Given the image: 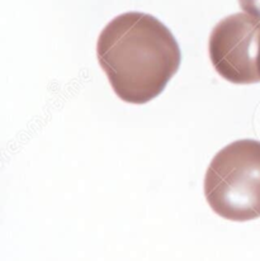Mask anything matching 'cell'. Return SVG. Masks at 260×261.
Returning a JSON list of instances; mask_svg holds the SVG:
<instances>
[{
	"instance_id": "obj_5",
	"label": "cell",
	"mask_w": 260,
	"mask_h": 261,
	"mask_svg": "<svg viewBox=\"0 0 260 261\" xmlns=\"http://www.w3.org/2000/svg\"><path fill=\"white\" fill-rule=\"evenodd\" d=\"M258 72L260 76V44H259V54H258Z\"/></svg>"
},
{
	"instance_id": "obj_4",
	"label": "cell",
	"mask_w": 260,
	"mask_h": 261,
	"mask_svg": "<svg viewBox=\"0 0 260 261\" xmlns=\"http://www.w3.org/2000/svg\"><path fill=\"white\" fill-rule=\"evenodd\" d=\"M244 13L260 19V0H239Z\"/></svg>"
},
{
	"instance_id": "obj_1",
	"label": "cell",
	"mask_w": 260,
	"mask_h": 261,
	"mask_svg": "<svg viewBox=\"0 0 260 261\" xmlns=\"http://www.w3.org/2000/svg\"><path fill=\"white\" fill-rule=\"evenodd\" d=\"M97 56L119 99L145 104L163 93L180 66L175 37L154 15H117L100 32Z\"/></svg>"
},
{
	"instance_id": "obj_2",
	"label": "cell",
	"mask_w": 260,
	"mask_h": 261,
	"mask_svg": "<svg viewBox=\"0 0 260 261\" xmlns=\"http://www.w3.org/2000/svg\"><path fill=\"white\" fill-rule=\"evenodd\" d=\"M204 197L228 221L260 218V141H235L216 153L204 176Z\"/></svg>"
},
{
	"instance_id": "obj_3",
	"label": "cell",
	"mask_w": 260,
	"mask_h": 261,
	"mask_svg": "<svg viewBox=\"0 0 260 261\" xmlns=\"http://www.w3.org/2000/svg\"><path fill=\"white\" fill-rule=\"evenodd\" d=\"M259 44V18L244 12L231 14L221 19L211 32V62L217 74L232 84H255L260 82Z\"/></svg>"
}]
</instances>
